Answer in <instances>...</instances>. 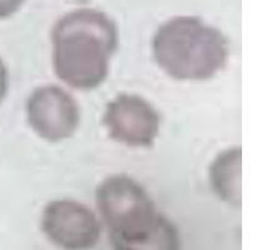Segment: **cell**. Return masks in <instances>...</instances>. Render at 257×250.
Masks as SVG:
<instances>
[{
    "mask_svg": "<svg viewBox=\"0 0 257 250\" xmlns=\"http://www.w3.org/2000/svg\"><path fill=\"white\" fill-rule=\"evenodd\" d=\"M52 44L57 77L77 90H94L108 75L118 45L117 27L100 10H73L55 23Z\"/></svg>",
    "mask_w": 257,
    "mask_h": 250,
    "instance_id": "cell-1",
    "label": "cell"
},
{
    "mask_svg": "<svg viewBox=\"0 0 257 250\" xmlns=\"http://www.w3.org/2000/svg\"><path fill=\"white\" fill-rule=\"evenodd\" d=\"M95 200L114 249L180 248L176 226L158 213L145 188L130 176L105 179L97 188Z\"/></svg>",
    "mask_w": 257,
    "mask_h": 250,
    "instance_id": "cell-2",
    "label": "cell"
},
{
    "mask_svg": "<svg viewBox=\"0 0 257 250\" xmlns=\"http://www.w3.org/2000/svg\"><path fill=\"white\" fill-rule=\"evenodd\" d=\"M161 69L177 80H207L228 59L225 35L197 17H175L163 23L152 42Z\"/></svg>",
    "mask_w": 257,
    "mask_h": 250,
    "instance_id": "cell-3",
    "label": "cell"
},
{
    "mask_svg": "<svg viewBox=\"0 0 257 250\" xmlns=\"http://www.w3.org/2000/svg\"><path fill=\"white\" fill-rule=\"evenodd\" d=\"M103 125L117 142L131 147H151L160 132L161 117L141 96L122 93L105 106Z\"/></svg>",
    "mask_w": 257,
    "mask_h": 250,
    "instance_id": "cell-4",
    "label": "cell"
},
{
    "mask_svg": "<svg viewBox=\"0 0 257 250\" xmlns=\"http://www.w3.org/2000/svg\"><path fill=\"white\" fill-rule=\"evenodd\" d=\"M27 115L33 131L49 142L72 137L80 121L75 100L58 86L33 91L27 102Z\"/></svg>",
    "mask_w": 257,
    "mask_h": 250,
    "instance_id": "cell-5",
    "label": "cell"
},
{
    "mask_svg": "<svg viewBox=\"0 0 257 250\" xmlns=\"http://www.w3.org/2000/svg\"><path fill=\"white\" fill-rule=\"evenodd\" d=\"M42 230L65 249L92 248L100 238V223L88 206L73 200H54L43 210Z\"/></svg>",
    "mask_w": 257,
    "mask_h": 250,
    "instance_id": "cell-6",
    "label": "cell"
},
{
    "mask_svg": "<svg viewBox=\"0 0 257 250\" xmlns=\"http://www.w3.org/2000/svg\"><path fill=\"white\" fill-rule=\"evenodd\" d=\"M212 190L225 203L241 205L242 196V148L222 151L210 168Z\"/></svg>",
    "mask_w": 257,
    "mask_h": 250,
    "instance_id": "cell-7",
    "label": "cell"
},
{
    "mask_svg": "<svg viewBox=\"0 0 257 250\" xmlns=\"http://www.w3.org/2000/svg\"><path fill=\"white\" fill-rule=\"evenodd\" d=\"M25 0H0V19L14 15L22 8Z\"/></svg>",
    "mask_w": 257,
    "mask_h": 250,
    "instance_id": "cell-8",
    "label": "cell"
},
{
    "mask_svg": "<svg viewBox=\"0 0 257 250\" xmlns=\"http://www.w3.org/2000/svg\"><path fill=\"white\" fill-rule=\"evenodd\" d=\"M8 86H9V78H8V70L4 62L0 58V103L4 100L5 95L8 92Z\"/></svg>",
    "mask_w": 257,
    "mask_h": 250,
    "instance_id": "cell-9",
    "label": "cell"
}]
</instances>
